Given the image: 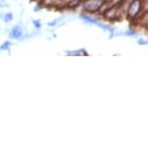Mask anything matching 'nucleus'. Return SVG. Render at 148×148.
Listing matches in <instances>:
<instances>
[{
  "label": "nucleus",
  "instance_id": "obj_11",
  "mask_svg": "<svg viewBox=\"0 0 148 148\" xmlns=\"http://www.w3.org/2000/svg\"><path fill=\"white\" fill-rule=\"evenodd\" d=\"M138 44L139 45H148V41L142 40V39H139V40H138Z\"/></svg>",
  "mask_w": 148,
  "mask_h": 148
},
{
  "label": "nucleus",
  "instance_id": "obj_5",
  "mask_svg": "<svg viewBox=\"0 0 148 148\" xmlns=\"http://www.w3.org/2000/svg\"><path fill=\"white\" fill-rule=\"evenodd\" d=\"M12 46V43L10 41H5L3 44L0 46V51H9L10 49V47Z\"/></svg>",
  "mask_w": 148,
  "mask_h": 148
},
{
  "label": "nucleus",
  "instance_id": "obj_6",
  "mask_svg": "<svg viewBox=\"0 0 148 148\" xmlns=\"http://www.w3.org/2000/svg\"><path fill=\"white\" fill-rule=\"evenodd\" d=\"M13 18H14V15L12 13H6L5 15L3 16V21L4 22H10V21H13Z\"/></svg>",
  "mask_w": 148,
  "mask_h": 148
},
{
  "label": "nucleus",
  "instance_id": "obj_7",
  "mask_svg": "<svg viewBox=\"0 0 148 148\" xmlns=\"http://www.w3.org/2000/svg\"><path fill=\"white\" fill-rule=\"evenodd\" d=\"M140 22L142 25H145V26H148V12H145L143 16L140 18Z\"/></svg>",
  "mask_w": 148,
  "mask_h": 148
},
{
  "label": "nucleus",
  "instance_id": "obj_8",
  "mask_svg": "<svg viewBox=\"0 0 148 148\" xmlns=\"http://www.w3.org/2000/svg\"><path fill=\"white\" fill-rule=\"evenodd\" d=\"M32 23H33V25L35 26V28H37V29H40L41 28V26H42V23H41V21H38V19H34V21H32Z\"/></svg>",
  "mask_w": 148,
  "mask_h": 148
},
{
  "label": "nucleus",
  "instance_id": "obj_13",
  "mask_svg": "<svg viewBox=\"0 0 148 148\" xmlns=\"http://www.w3.org/2000/svg\"><path fill=\"white\" fill-rule=\"evenodd\" d=\"M106 2H111V1H113V0H105Z\"/></svg>",
  "mask_w": 148,
  "mask_h": 148
},
{
  "label": "nucleus",
  "instance_id": "obj_12",
  "mask_svg": "<svg viewBox=\"0 0 148 148\" xmlns=\"http://www.w3.org/2000/svg\"><path fill=\"white\" fill-rule=\"evenodd\" d=\"M3 7H7V5L4 3V2H2L1 0H0V8H3Z\"/></svg>",
  "mask_w": 148,
  "mask_h": 148
},
{
  "label": "nucleus",
  "instance_id": "obj_2",
  "mask_svg": "<svg viewBox=\"0 0 148 148\" xmlns=\"http://www.w3.org/2000/svg\"><path fill=\"white\" fill-rule=\"evenodd\" d=\"M103 5H104L103 0H85L82 3V7L87 13L94 14L99 12Z\"/></svg>",
  "mask_w": 148,
  "mask_h": 148
},
{
  "label": "nucleus",
  "instance_id": "obj_9",
  "mask_svg": "<svg viewBox=\"0 0 148 148\" xmlns=\"http://www.w3.org/2000/svg\"><path fill=\"white\" fill-rule=\"evenodd\" d=\"M61 21L60 18H57V19H55V21H51V22H49V23H47V25H49V27H53V26H55L56 25V24L58 23V22H59Z\"/></svg>",
  "mask_w": 148,
  "mask_h": 148
},
{
  "label": "nucleus",
  "instance_id": "obj_10",
  "mask_svg": "<svg viewBox=\"0 0 148 148\" xmlns=\"http://www.w3.org/2000/svg\"><path fill=\"white\" fill-rule=\"evenodd\" d=\"M142 10H143V13L148 12V0H145L144 3H142Z\"/></svg>",
  "mask_w": 148,
  "mask_h": 148
},
{
  "label": "nucleus",
  "instance_id": "obj_4",
  "mask_svg": "<svg viewBox=\"0 0 148 148\" xmlns=\"http://www.w3.org/2000/svg\"><path fill=\"white\" fill-rule=\"evenodd\" d=\"M117 14H118V12H117V10L115 8H111V9L106 11L105 18L107 19H113L117 16Z\"/></svg>",
  "mask_w": 148,
  "mask_h": 148
},
{
  "label": "nucleus",
  "instance_id": "obj_14",
  "mask_svg": "<svg viewBox=\"0 0 148 148\" xmlns=\"http://www.w3.org/2000/svg\"><path fill=\"white\" fill-rule=\"evenodd\" d=\"M2 2H6V0H1Z\"/></svg>",
  "mask_w": 148,
  "mask_h": 148
},
{
  "label": "nucleus",
  "instance_id": "obj_3",
  "mask_svg": "<svg viewBox=\"0 0 148 148\" xmlns=\"http://www.w3.org/2000/svg\"><path fill=\"white\" fill-rule=\"evenodd\" d=\"M22 34V28L19 25H16L14 26L12 29L10 30L9 32V38L12 39V40H18V39L21 38Z\"/></svg>",
  "mask_w": 148,
  "mask_h": 148
},
{
  "label": "nucleus",
  "instance_id": "obj_1",
  "mask_svg": "<svg viewBox=\"0 0 148 148\" xmlns=\"http://www.w3.org/2000/svg\"><path fill=\"white\" fill-rule=\"evenodd\" d=\"M141 10H142L141 0H133L129 6H128V9H127L128 18H130V19L136 18L140 14Z\"/></svg>",
  "mask_w": 148,
  "mask_h": 148
}]
</instances>
